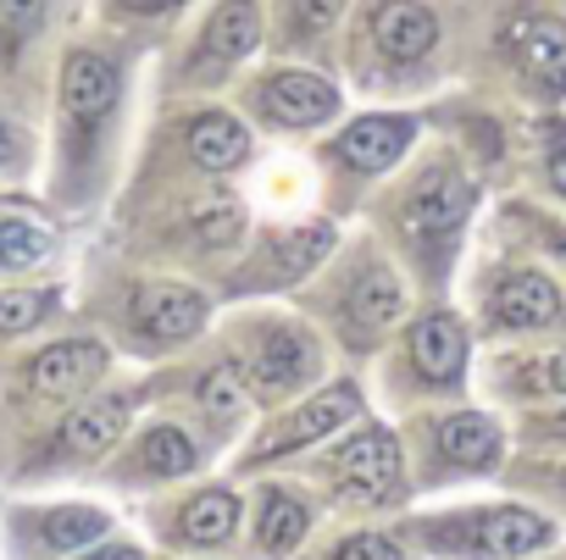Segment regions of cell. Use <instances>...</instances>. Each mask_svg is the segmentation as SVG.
I'll use <instances>...</instances> for the list:
<instances>
[{"label":"cell","instance_id":"cell-1","mask_svg":"<svg viewBox=\"0 0 566 560\" xmlns=\"http://www.w3.org/2000/svg\"><path fill=\"white\" fill-rule=\"evenodd\" d=\"M123 101V73L106 51L95 45H73L62 56V123L73 139H90Z\"/></svg>","mask_w":566,"mask_h":560},{"label":"cell","instance_id":"cell-2","mask_svg":"<svg viewBox=\"0 0 566 560\" xmlns=\"http://www.w3.org/2000/svg\"><path fill=\"white\" fill-rule=\"evenodd\" d=\"M428 538L444 543V549H455V554H489V560H500V554H527V549H538V543L549 538V521L533 516V510L500 505V510H483V516L439 521V527H428Z\"/></svg>","mask_w":566,"mask_h":560},{"label":"cell","instance_id":"cell-3","mask_svg":"<svg viewBox=\"0 0 566 560\" xmlns=\"http://www.w3.org/2000/svg\"><path fill=\"white\" fill-rule=\"evenodd\" d=\"M500 51H505V62L522 78H533L544 89H566V18H555V12H516L500 29Z\"/></svg>","mask_w":566,"mask_h":560},{"label":"cell","instance_id":"cell-4","mask_svg":"<svg viewBox=\"0 0 566 560\" xmlns=\"http://www.w3.org/2000/svg\"><path fill=\"white\" fill-rule=\"evenodd\" d=\"M367 40L384 62H422L439 45V18L422 0H373L367 7Z\"/></svg>","mask_w":566,"mask_h":560},{"label":"cell","instance_id":"cell-5","mask_svg":"<svg viewBox=\"0 0 566 560\" xmlns=\"http://www.w3.org/2000/svg\"><path fill=\"white\" fill-rule=\"evenodd\" d=\"M261 112L277 123V128H317L339 112V89L306 67H283L261 84Z\"/></svg>","mask_w":566,"mask_h":560},{"label":"cell","instance_id":"cell-6","mask_svg":"<svg viewBox=\"0 0 566 560\" xmlns=\"http://www.w3.org/2000/svg\"><path fill=\"white\" fill-rule=\"evenodd\" d=\"M334 483L356 499H384L395 494L400 483V444L384 433V427H367L356 433L339 455H334Z\"/></svg>","mask_w":566,"mask_h":560},{"label":"cell","instance_id":"cell-7","mask_svg":"<svg viewBox=\"0 0 566 560\" xmlns=\"http://www.w3.org/2000/svg\"><path fill=\"white\" fill-rule=\"evenodd\" d=\"M106 372V350L95 339H67V345H51L29 361V389L40 400H73L84 389H95Z\"/></svg>","mask_w":566,"mask_h":560},{"label":"cell","instance_id":"cell-8","mask_svg":"<svg viewBox=\"0 0 566 560\" xmlns=\"http://www.w3.org/2000/svg\"><path fill=\"white\" fill-rule=\"evenodd\" d=\"M261 45V0H222L211 23L195 40V73L206 67H233Z\"/></svg>","mask_w":566,"mask_h":560},{"label":"cell","instance_id":"cell-9","mask_svg":"<svg viewBox=\"0 0 566 560\" xmlns=\"http://www.w3.org/2000/svg\"><path fill=\"white\" fill-rule=\"evenodd\" d=\"M312 367H317V350H312V339H306L301 328H290V323H272V328L255 339V350H250V378H255L261 394H290Z\"/></svg>","mask_w":566,"mask_h":560},{"label":"cell","instance_id":"cell-10","mask_svg":"<svg viewBox=\"0 0 566 560\" xmlns=\"http://www.w3.org/2000/svg\"><path fill=\"white\" fill-rule=\"evenodd\" d=\"M206 323V300L189 284H139L134 289V328L150 339H189Z\"/></svg>","mask_w":566,"mask_h":560},{"label":"cell","instance_id":"cell-11","mask_svg":"<svg viewBox=\"0 0 566 560\" xmlns=\"http://www.w3.org/2000/svg\"><path fill=\"white\" fill-rule=\"evenodd\" d=\"M411 139H417V123L411 117H356L345 134H339V161L345 167H356V172H384V167H395L406 150H411Z\"/></svg>","mask_w":566,"mask_h":560},{"label":"cell","instance_id":"cell-12","mask_svg":"<svg viewBox=\"0 0 566 560\" xmlns=\"http://www.w3.org/2000/svg\"><path fill=\"white\" fill-rule=\"evenodd\" d=\"M356 411H361V394H356L350 383H334V389L312 394V400H306L290 422H283V427L261 444V455H290V450H301V444H312V439H323V433L345 427Z\"/></svg>","mask_w":566,"mask_h":560},{"label":"cell","instance_id":"cell-13","mask_svg":"<svg viewBox=\"0 0 566 560\" xmlns=\"http://www.w3.org/2000/svg\"><path fill=\"white\" fill-rule=\"evenodd\" d=\"M467 205H472V189H467L450 167H439V172H428V178L417 183V194H411V205H406V228L422 233V239L455 233L461 216H467Z\"/></svg>","mask_w":566,"mask_h":560},{"label":"cell","instance_id":"cell-14","mask_svg":"<svg viewBox=\"0 0 566 560\" xmlns=\"http://www.w3.org/2000/svg\"><path fill=\"white\" fill-rule=\"evenodd\" d=\"M411 361H417L422 378H433V383H455V378L467 372V328H461L450 311L422 317V323L411 328Z\"/></svg>","mask_w":566,"mask_h":560},{"label":"cell","instance_id":"cell-15","mask_svg":"<svg viewBox=\"0 0 566 560\" xmlns=\"http://www.w3.org/2000/svg\"><path fill=\"white\" fill-rule=\"evenodd\" d=\"M560 311H566L560 289L544 272H511L500 284V295H494V317L505 328H549V323H560Z\"/></svg>","mask_w":566,"mask_h":560},{"label":"cell","instance_id":"cell-16","mask_svg":"<svg viewBox=\"0 0 566 560\" xmlns=\"http://www.w3.org/2000/svg\"><path fill=\"white\" fill-rule=\"evenodd\" d=\"M128 411H134L128 394H106V400L78 405V411L67 416V427H62V455H106V450L123 439Z\"/></svg>","mask_w":566,"mask_h":560},{"label":"cell","instance_id":"cell-17","mask_svg":"<svg viewBox=\"0 0 566 560\" xmlns=\"http://www.w3.org/2000/svg\"><path fill=\"white\" fill-rule=\"evenodd\" d=\"M56 250V233L40 211L18 205V200H0V272H29Z\"/></svg>","mask_w":566,"mask_h":560},{"label":"cell","instance_id":"cell-18","mask_svg":"<svg viewBox=\"0 0 566 560\" xmlns=\"http://www.w3.org/2000/svg\"><path fill=\"white\" fill-rule=\"evenodd\" d=\"M184 139H189L195 161L211 167V172H233V167H244V156H250V134H244V123H233L228 112H200V117L184 128Z\"/></svg>","mask_w":566,"mask_h":560},{"label":"cell","instance_id":"cell-19","mask_svg":"<svg viewBox=\"0 0 566 560\" xmlns=\"http://www.w3.org/2000/svg\"><path fill=\"white\" fill-rule=\"evenodd\" d=\"M334 244V228L328 222H312V228H295V233H277L266 244V261H261V277L266 284H295L301 272H312Z\"/></svg>","mask_w":566,"mask_h":560},{"label":"cell","instance_id":"cell-20","mask_svg":"<svg viewBox=\"0 0 566 560\" xmlns=\"http://www.w3.org/2000/svg\"><path fill=\"white\" fill-rule=\"evenodd\" d=\"M106 527H112V516H106V510H95V505H56V510H45V516H34V521H29L34 543H40V549H51V554L84 549V543H95Z\"/></svg>","mask_w":566,"mask_h":560},{"label":"cell","instance_id":"cell-21","mask_svg":"<svg viewBox=\"0 0 566 560\" xmlns=\"http://www.w3.org/2000/svg\"><path fill=\"white\" fill-rule=\"evenodd\" d=\"M439 450H444V461H455L467 472H489L500 461V427L478 411H461L439 427Z\"/></svg>","mask_w":566,"mask_h":560},{"label":"cell","instance_id":"cell-22","mask_svg":"<svg viewBox=\"0 0 566 560\" xmlns=\"http://www.w3.org/2000/svg\"><path fill=\"white\" fill-rule=\"evenodd\" d=\"M312 516H306V499H295L290 488H266L261 494V516H255V538L266 554H290L301 538H306Z\"/></svg>","mask_w":566,"mask_h":560},{"label":"cell","instance_id":"cell-23","mask_svg":"<svg viewBox=\"0 0 566 560\" xmlns=\"http://www.w3.org/2000/svg\"><path fill=\"white\" fill-rule=\"evenodd\" d=\"M400 311H406V289H400L395 272H367L350 289V323L356 328H389Z\"/></svg>","mask_w":566,"mask_h":560},{"label":"cell","instance_id":"cell-24","mask_svg":"<svg viewBox=\"0 0 566 560\" xmlns=\"http://www.w3.org/2000/svg\"><path fill=\"white\" fill-rule=\"evenodd\" d=\"M233 527H239V499H233L228 488L195 494V499L184 505V538H189V543H222Z\"/></svg>","mask_w":566,"mask_h":560},{"label":"cell","instance_id":"cell-25","mask_svg":"<svg viewBox=\"0 0 566 560\" xmlns=\"http://www.w3.org/2000/svg\"><path fill=\"white\" fill-rule=\"evenodd\" d=\"M134 461H139L145 477H184V472L195 466V444H189V433H178V427H150V433L139 439Z\"/></svg>","mask_w":566,"mask_h":560},{"label":"cell","instance_id":"cell-26","mask_svg":"<svg viewBox=\"0 0 566 560\" xmlns=\"http://www.w3.org/2000/svg\"><path fill=\"white\" fill-rule=\"evenodd\" d=\"M189 233L200 244H233V239H244V205L233 194H206L189 205Z\"/></svg>","mask_w":566,"mask_h":560},{"label":"cell","instance_id":"cell-27","mask_svg":"<svg viewBox=\"0 0 566 560\" xmlns=\"http://www.w3.org/2000/svg\"><path fill=\"white\" fill-rule=\"evenodd\" d=\"M51 18V0H0V51H23Z\"/></svg>","mask_w":566,"mask_h":560},{"label":"cell","instance_id":"cell-28","mask_svg":"<svg viewBox=\"0 0 566 560\" xmlns=\"http://www.w3.org/2000/svg\"><path fill=\"white\" fill-rule=\"evenodd\" d=\"M56 306L51 289H0V334H29Z\"/></svg>","mask_w":566,"mask_h":560},{"label":"cell","instance_id":"cell-29","mask_svg":"<svg viewBox=\"0 0 566 560\" xmlns=\"http://www.w3.org/2000/svg\"><path fill=\"white\" fill-rule=\"evenodd\" d=\"M350 0H283V18H290L295 40H323L339 18H345Z\"/></svg>","mask_w":566,"mask_h":560},{"label":"cell","instance_id":"cell-30","mask_svg":"<svg viewBox=\"0 0 566 560\" xmlns=\"http://www.w3.org/2000/svg\"><path fill=\"white\" fill-rule=\"evenodd\" d=\"M244 400H250V389H244V378H239L233 367H211V372L200 378V405H206L211 416L233 422V416L244 411Z\"/></svg>","mask_w":566,"mask_h":560},{"label":"cell","instance_id":"cell-31","mask_svg":"<svg viewBox=\"0 0 566 560\" xmlns=\"http://www.w3.org/2000/svg\"><path fill=\"white\" fill-rule=\"evenodd\" d=\"M334 560H406V554H400V543L384 538V532H356V538H345V543L334 549Z\"/></svg>","mask_w":566,"mask_h":560},{"label":"cell","instance_id":"cell-32","mask_svg":"<svg viewBox=\"0 0 566 560\" xmlns=\"http://www.w3.org/2000/svg\"><path fill=\"white\" fill-rule=\"evenodd\" d=\"M533 383H538V389H555V394H566V356H549V361H538V367H533Z\"/></svg>","mask_w":566,"mask_h":560},{"label":"cell","instance_id":"cell-33","mask_svg":"<svg viewBox=\"0 0 566 560\" xmlns=\"http://www.w3.org/2000/svg\"><path fill=\"white\" fill-rule=\"evenodd\" d=\"M117 12H134V18H161V12H178L189 0H112Z\"/></svg>","mask_w":566,"mask_h":560},{"label":"cell","instance_id":"cell-34","mask_svg":"<svg viewBox=\"0 0 566 560\" xmlns=\"http://www.w3.org/2000/svg\"><path fill=\"white\" fill-rule=\"evenodd\" d=\"M84 560H145L134 543H106V549H95V554H84Z\"/></svg>","mask_w":566,"mask_h":560},{"label":"cell","instance_id":"cell-35","mask_svg":"<svg viewBox=\"0 0 566 560\" xmlns=\"http://www.w3.org/2000/svg\"><path fill=\"white\" fill-rule=\"evenodd\" d=\"M549 183L566 194V145H555V150H549Z\"/></svg>","mask_w":566,"mask_h":560},{"label":"cell","instance_id":"cell-36","mask_svg":"<svg viewBox=\"0 0 566 560\" xmlns=\"http://www.w3.org/2000/svg\"><path fill=\"white\" fill-rule=\"evenodd\" d=\"M12 150H18V139H12V128H7V123H0V167L12 161Z\"/></svg>","mask_w":566,"mask_h":560},{"label":"cell","instance_id":"cell-37","mask_svg":"<svg viewBox=\"0 0 566 560\" xmlns=\"http://www.w3.org/2000/svg\"><path fill=\"white\" fill-rule=\"evenodd\" d=\"M555 433H566V411H560V422H555Z\"/></svg>","mask_w":566,"mask_h":560}]
</instances>
